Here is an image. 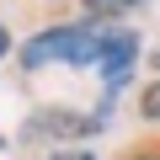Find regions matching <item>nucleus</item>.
I'll use <instances>...</instances> for the list:
<instances>
[{"mask_svg":"<svg viewBox=\"0 0 160 160\" xmlns=\"http://www.w3.org/2000/svg\"><path fill=\"white\" fill-rule=\"evenodd\" d=\"M102 53V27H53L43 38H32L22 48L27 69H43V64H96Z\"/></svg>","mask_w":160,"mask_h":160,"instance_id":"obj_1","label":"nucleus"},{"mask_svg":"<svg viewBox=\"0 0 160 160\" xmlns=\"http://www.w3.org/2000/svg\"><path fill=\"white\" fill-rule=\"evenodd\" d=\"M133 59H139V38H133V32H102V53H96V64H102V75H107V96L128 80Z\"/></svg>","mask_w":160,"mask_h":160,"instance_id":"obj_2","label":"nucleus"},{"mask_svg":"<svg viewBox=\"0 0 160 160\" xmlns=\"http://www.w3.org/2000/svg\"><path fill=\"white\" fill-rule=\"evenodd\" d=\"M128 6H133V0H86V11H91V16H123Z\"/></svg>","mask_w":160,"mask_h":160,"instance_id":"obj_3","label":"nucleus"},{"mask_svg":"<svg viewBox=\"0 0 160 160\" xmlns=\"http://www.w3.org/2000/svg\"><path fill=\"white\" fill-rule=\"evenodd\" d=\"M144 118H160V86L144 91Z\"/></svg>","mask_w":160,"mask_h":160,"instance_id":"obj_4","label":"nucleus"},{"mask_svg":"<svg viewBox=\"0 0 160 160\" xmlns=\"http://www.w3.org/2000/svg\"><path fill=\"white\" fill-rule=\"evenodd\" d=\"M59 160H91V155H86V149H75V155H59Z\"/></svg>","mask_w":160,"mask_h":160,"instance_id":"obj_5","label":"nucleus"},{"mask_svg":"<svg viewBox=\"0 0 160 160\" xmlns=\"http://www.w3.org/2000/svg\"><path fill=\"white\" fill-rule=\"evenodd\" d=\"M6 48H11V38H6V27H0V53H6Z\"/></svg>","mask_w":160,"mask_h":160,"instance_id":"obj_6","label":"nucleus"}]
</instances>
